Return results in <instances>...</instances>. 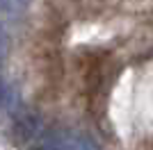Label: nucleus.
<instances>
[{
	"label": "nucleus",
	"instance_id": "20e7f679",
	"mask_svg": "<svg viewBox=\"0 0 153 150\" xmlns=\"http://www.w3.org/2000/svg\"><path fill=\"white\" fill-rule=\"evenodd\" d=\"M7 48H9V39H7L5 25L0 21V66H2V62H5V57H7Z\"/></svg>",
	"mask_w": 153,
	"mask_h": 150
},
{
	"label": "nucleus",
	"instance_id": "f03ea898",
	"mask_svg": "<svg viewBox=\"0 0 153 150\" xmlns=\"http://www.w3.org/2000/svg\"><path fill=\"white\" fill-rule=\"evenodd\" d=\"M41 134V118L37 114H25L16 121L14 127V143L16 146H27Z\"/></svg>",
	"mask_w": 153,
	"mask_h": 150
},
{
	"label": "nucleus",
	"instance_id": "39448f33",
	"mask_svg": "<svg viewBox=\"0 0 153 150\" xmlns=\"http://www.w3.org/2000/svg\"><path fill=\"white\" fill-rule=\"evenodd\" d=\"M5 100H7V87H5V82H2V77H0V107L5 105Z\"/></svg>",
	"mask_w": 153,
	"mask_h": 150
},
{
	"label": "nucleus",
	"instance_id": "f257e3e1",
	"mask_svg": "<svg viewBox=\"0 0 153 150\" xmlns=\"http://www.w3.org/2000/svg\"><path fill=\"white\" fill-rule=\"evenodd\" d=\"M27 150H98L96 141L82 132L73 130H48L41 132Z\"/></svg>",
	"mask_w": 153,
	"mask_h": 150
},
{
	"label": "nucleus",
	"instance_id": "7ed1b4c3",
	"mask_svg": "<svg viewBox=\"0 0 153 150\" xmlns=\"http://www.w3.org/2000/svg\"><path fill=\"white\" fill-rule=\"evenodd\" d=\"M25 2H27V0H0V14L14 18V16H19V14L23 12Z\"/></svg>",
	"mask_w": 153,
	"mask_h": 150
}]
</instances>
